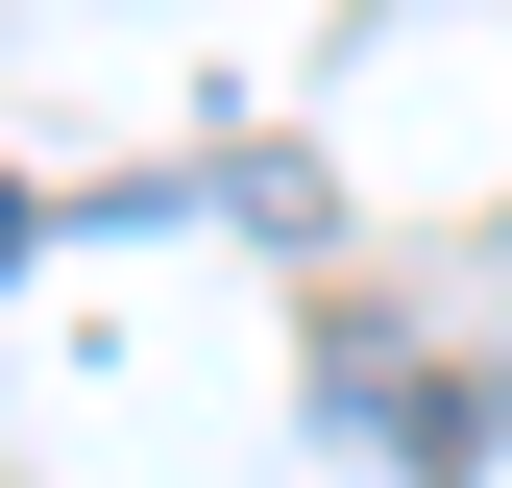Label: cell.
<instances>
[{
    "label": "cell",
    "instance_id": "obj_1",
    "mask_svg": "<svg viewBox=\"0 0 512 488\" xmlns=\"http://www.w3.org/2000/svg\"><path fill=\"white\" fill-rule=\"evenodd\" d=\"M0 269H25V171H0Z\"/></svg>",
    "mask_w": 512,
    "mask_h": 488
}]
</instances>
